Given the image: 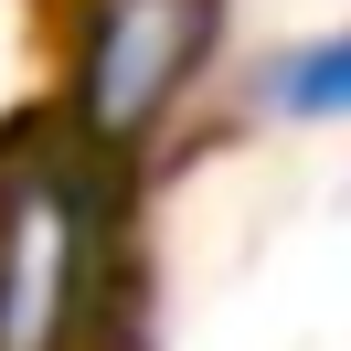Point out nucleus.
I'll return each mask as SVG.
<instances>
[{"mask_svg": "<svg viewBox=\"0 0 351 351\" xmlns=\"http://www.w3.org/2000/svg\"><path fill=\"white\" fill-rule=\"evenodd\" d=\"M107 202L86 160L53 149L22 181H0V351H75L107 287Z\"/></svg>", "mask_w": 351, "mask_h": 351, "instance_id": "obj_1", "label": "nucleus"}, {"mask_svg": "<svg viewBox=\"0 0 351 351\" xmlns=\"http://www.w3.org/2000/svg\"><path fill=\"white\" fill-rule=\"evenodd\" d=\"M202 64H213V0H96L75 43V128L96 149H128L181 107Z\"/></svg>", "mask_w": 351, "mask_h": 351, "instance_id": "obj_2", "label": "nucleus"}, {"mask_svg": "<svg viewBox=\"0 0 351 351\" xmlns=\"http://www.w3.org/2000/svg\"><path fill=\"white\" fill-rule=\"evenodd\" d=\"M266 107L298 117V128L351 117V32H319V43H298L287 64H266Z\"/></svg>", "mask_w": 351, "mask_h": 351, "instance_id": "obj_3", "label": "nucleus"}]
</instances>
